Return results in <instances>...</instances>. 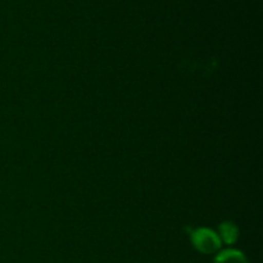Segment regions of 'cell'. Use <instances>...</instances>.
<instances>
[{"mask_svg":"<svg viewBox=\"0 0 263 263\" xmlns=\"http://www.w3.org/2000/svg\"><path fill=\"white\" fill-rule=\"evenodd\" d=\"M190 240L194 248L203 254H213L221 248V239L215 231L210 229H195L189 230Z\"/></svg>","mask_w":263,"mask_h":263,"instance_id":"cell-1","label":"cell"},{"mask_svg":"<svg viewBox=\"0 0 263 263\" xmlns=\"http://www.w3.org/2000/svg\"><path fill=\"white\" fill-rule=\"evenodd\" d=\"M213 263H249L246 254L236 249H226L216 256Z\"/></svg>","mask_w":263,"mask_h":263,"instance_id":"cell-2","label":"cell"},{"mask_svg":"<svg viewBox=\"0 0 263 263\" xmlns=\"http://www.w3.org/2000/svg\"><path fill=\"white\" fill-rule=\"evenodd\" d=\"M239 229L233 222H223L220 226V239L226 244H234L238 240Z\"/></svg>","mask_w":263,"mask_h":263,"instance_id":"cell-3","label":"cell"}]
</instances>
